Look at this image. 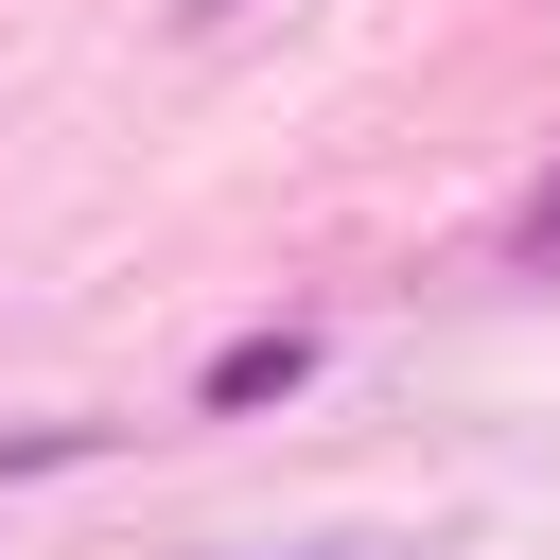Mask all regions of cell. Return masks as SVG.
<instances>
[{"instance_id": "cell-2", "label": "cell", "mask_w": 560, "mask_h": 560, "mask_svg": "<svg viewBox=\"0 0 560 560\" xmlns=\"http://www.w3.org/2000/svg\"><path fill=\"white\" fill-rule=\"evenodd\" d=\"M525 228H542V245H560V192H542V210H525Z\"/></svg>"}, {"instance_id": "cell-1", "label": "cell", "mask_w": 560, "mask_h": 560, "mask_svg": "<svg viewBox=\"0 0 560 560\" xmlns=\"http://www.w3.org/2000/svg\"><path fill=\"white\" fill-rule=\"evenodd\" d=\"M262 385H298V332H245V350L210 368V402H262Z\"/></svg>"}]
</instances>
